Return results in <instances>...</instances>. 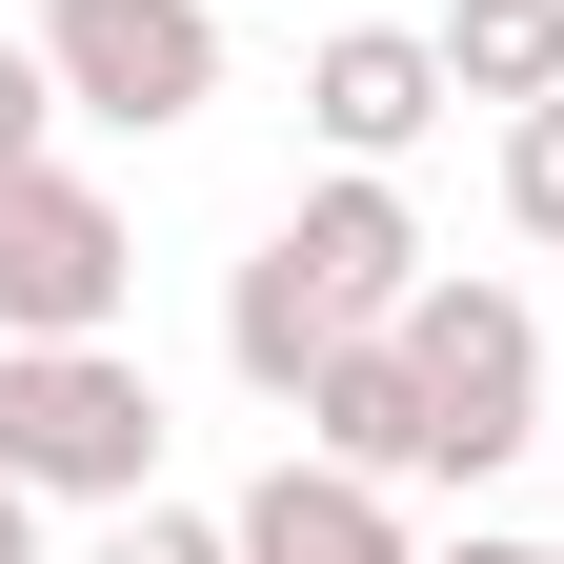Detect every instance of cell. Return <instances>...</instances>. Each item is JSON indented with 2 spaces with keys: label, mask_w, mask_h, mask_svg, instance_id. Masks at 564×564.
Masks as SVG:
<instances>
[{
  "label": "cell",
  "mask_w": 564,
  "mask_h": 564,
  "mask_svg": "<svg viewBox=\"0 0 564 564\" xmlns=\"http://www.w3.org/2000/svg\"><path fill=\"white\" fill-rule=\"evenodd\" d=\"M0 484H41V505H141L162 484V364L101 323V343H0Z\"/></svg>",
  "instance_id": "obj_1"
},
{
  "label": "cell",
  "mask_w": 564,
  "mask_h": 564,
  "mask_svg": "<svg viewBox=\"0 0 564 564\" xmlns=\"http://www.w3.org/2000/svg\"><path fill=\"white\" fill-rule=\"evenodd\" d=\"M403 364H423V444H444V484H505L544 444V303L524 282H464V262H423V303H403Z\"/></svg>",
  "instance_id": "obj_2"
},
{
  "label": "cell",
  "mask_w": 564,
  "mask_h": 564,
  "mask_svg": "<svg viewBox=\"0 0 564 564\" xmlns=\"http://www.w3.org/2000/svg\"><path fill=\"white\" fill-rule=\"evenodd\" d=\"M121 303H141L121 202L61 162V141H41V162H0V343H101Z\"/></svg>",
  "instance_id": "obj_3"
},
{
  "label": "cell",
  "mask_w": 564,
  "mask_h": 564,
  "mask_svg": "<svg viewBox=\"0 0 564 564\" xmlns=\"http://www.w3.org/2000/svg\"><path fill=\"white\" fill-rule=\"evenodd\" d=\"M41 61H61L82 121L182 141L202 101H223V0H41Z\"/></svg>",
  "instance_id": "obj_4"
},
{
  "label": "cell",
  "mask_w": 564,
  "mask_h": 564,
  "mask_svg": "<svg viewBox=\"0 0 564 564\" xmlns=\"http://www.w3.org/2000/svg\"><path fill=\"white\" fill-rule=\"evenodd\" d=\"M262 242L303 262V282H323L343 323H403V303H423V202H403V162H323V182L282 202Z\"/></svg>",
  "instance_id": "obj_5"
},
{
  "label": "cell",
  "mask_w": 564,
  "mask_h": 564,
  "mask_svg": "<svg viewBox=\"0 0 564 564\" xmlns=\"http://www.w3.org/2000/svg\"><path fill=\"white\" fill-rule=\"evenodd\" d=\"M444 21H343L303 61V121H323V162H423V121H444Z\"/></svg>",
  "instance_id": "obj_6"
},
{
  "label": "cell",
  "mask_w": 564,
  "mask_h": 564,
  "mask_svg": "<svg viewBox=\"0 0 564 564\" xmlns=\"http://www.w3.org/2000/svg\"><path fill=\"white\" fill-rule=\"evenodd\" d=\"M223 524H242V564H423V544H403V505H383L364 464H323V444H282Z\"/></svg>",
  "instance_id": "obj_7"
},
{
  "label": "cell",
  "mask_w": 564,
  "mask_h": 564,
  "mask_svg": "<svg viewBox=\"0 0 564 564\" xmlns=\"http://www.w3.org/2000/svg\"><path fill=\"white\" fill-rule=\"evenodd\" d=\"M282 423H303L323 464H364V484H444V444H423V364H403V323H364V343H343V364H323L303 403H282Z\"/></svg>",
  "instance_id": "obj_8"
},
{
  "label": "cell",
  "mask_w": 564,
  "mask_h": 564,
  "mask_svg": "<svg viewBox=\"0 0 564 564\" xmlns=\"http://www.w3.org/2000/svg\"><path fill=\"white\" fill-rule=\"evenodd\" d=\"M444 82L464 101H564V0H444Z\"/></svg>",
  "instance_id": "obj_9"
},
{
  "label": "cell",
  "mask_w": 564,
  "mask_h": 564,
  "mask_svg": "<svg viewBox=\"0 0 564 564\" xmlns=\"http://www.w3.org/2000/svg\"><path fill=\"white\" fill-rule=\"evenodd\" d=\"M82 564H242V524L223 505H162V484H141V505H101V544Z\"/></svg>",
  "instance_id": "obj_10"
},
{
  "label": "cell",
  "mask_w": 564,
  "mask_h": 564,
  "mask_svg": "<svg viewBox=\"0 0 564 564\" xmlns=\"http://www.w3.org/2000/svg\"><path fill=\"white\" fill-rule=\"evenodd\" d=\"M505 223H524V242H564V101H524V121H505Z\"/></svg>",
  "instance_id": "obj_11"
},
{
  "label": "cell",
  "mask_w": 564,
  "mask_h": 564,
  "mask_svg": "<svg viewBox=\"0 0 564 564\" xmlns=\"http://www.w3.org/2000/svg\"><path fill=\"white\" fill-rule=\"evenodd\" d=\"M61 121H82V101H61V61H41V21H21V41H0V162H41Z\"/></svg>",
  "instance_id": "obj_12"
},
{
  "label": "cell",
  "mask_w": 564,
  "mask_h": 564,
  "mask_svg": "<svg viewBox=\"0 0 564 564\" xmlns=\"http://www.w3.org/2000/svg\"><path fill=\"white\" fill-rule=\"evenodd\" d=\"M423 564H564V544H524V524H464V544H423Z\"/></svg>",
  "instance_id": "obj_13"
},
{
  "label": "cell",
  "mask_w": 564,
  "mask_h": 564,
  "mask_svg": "<svg viewBox=\"0 0 564 564\" xmlns=\"http://www.w3.org/2000/svg\"><path fill=\"white\" fill-rule=\"evenodd\" d=\"M0 564H41V484H0Z\"/></svg>",
  "instance_id": "obj_14"
}]
</instances>
